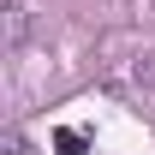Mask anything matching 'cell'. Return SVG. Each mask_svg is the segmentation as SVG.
Wrapping results in <instances>:
<instances>
[{"mask_svg": "<svg viewBox=\"0 0 155 155\" xmlns=\"http://www.w3.org/2000/svg\"><path fill=\"white\" fill-rule=\"evenodd\" d=\"M54 149L60 155H84V131H54Z\"/></svg>", "mask_w": 155, "mask_h": 155, "instance_id": "6da1fadb", "label": "cell"}]
</instances>
